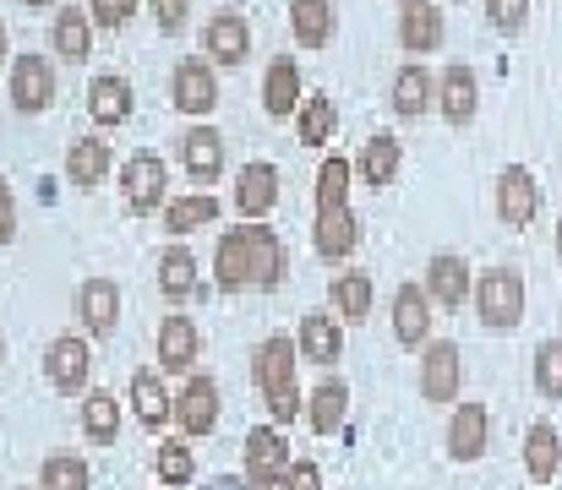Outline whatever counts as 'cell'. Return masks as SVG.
I'll list each match as a JSON object with an SVG mask.
<instances>
[{"label": "cell", "mask_w": 562, "mask_h": 490, "mask_svg": "<svg viewBox=\"0 0 562 490\" xmlns=\"http://www.w3.org/2000/svg\"><path fill=\"white\" fill-rule=\"evenodd\" d=\"M284 267H290L284 240L268 224L224 229L218 246H213V278H218L224 295H235V289H279Z\"/></svg>", "instance_id": "6da1fadb"}, {"label": "cell", "mask_w": 562, "mask_h": 490, "mask_svg": "<svg viewBox=\"0 0 562 490\" xmlns=\"http://www.w3.org/2000/svg\"><path fill=\"white\" fill-rule=\"evenodd\" d=\"M290 442H284V431L279 425H257V431H246V442H240V469H246V486L251 490H279V480L290 475Z\"/></svg>", "instance_id": "7a4b0ae2"}, {"label": "cell", "mask_w": 562, "mask_h": 490, "mask_svg": "<svg viewBox=\"0 0 562 490\" xmlns=\"http://www.w3.org/2000/svg\"><path fill=\"white\" fill-rule=\"evenodd\" d=\"M475 311L486 327H519L525 322V273L514 267H486L481 284H475Z\"/></svg>", "instance_id": "3957f363"}, {"label": "cell", "mask_w": 562, "mask_h": 490, "mask_svg": "<svg viewBox=\"0 0 562 490\" xmlns=\"http://www.w3.org/2000/svg\"><path fill=\"white\" fill-rule=\"evenodd\" d=\"M121 202H126V213H159L165 202H170V169L159 153H132V159L121 163Z\"/></svg>", "instance_id": "277c9868"}, {"label": "cell", "mask_w": 562, "mask_h": 490, "mask_svg": "<svg viewBox=\"0 0 562 490\" xmlns=\"http://www.w3.org/2000/svg\"><path fill=\"white\" fill-rule=\"evenodd\" d=\"M295 365H301V349H295L284 332H273V338H262V343L251 349V387L262 392V403L295 387Z\"/></svg>", "instance_id": "5b68a950"}, {"label": "cell", "mask_w": 562, "mask_h": 490, "mask_svg": "<svg viewBox=\"0 0 562 490\" xmlns=\"http://www.w3.org/2000/svg\"><path fill=\"white\" fill-rule=\"evenodd\" d=\"M459 392H464V354H459V343H448V338L426 343V354H420V398L426 403H459Z\"/></svg>", "instance_id": "8992f818"}, {"label": "cell", "mask_w": 562, "mask_h": 490, "mask_svg": "<svg viewBox=\"0 0 562 490\" xmlns=\"http://www.w3.org/2000/svg\"><path fill=\"white\" fill-rule=\"evenodd\" d=\"M88 371H93V349H88V338L60 332V338L44 349V376H49V387H55L60 398L82 392V387H88Z\"/></svg>", "instance_id": "52a82bcc"}, {"label": "cell", "mask_w": 562, "mask_h": 490, "mask_svg": "<svg viewBox=\"0 0 562 490\" xmlns=\"http://www.w3.org/2000/svg\"><path fill=\"white\" fill-rule=\"evenodd\" d=\"M49 99H55V71H49V60L33 55V49L16 55V60H11V104H16L22 115H44Z\"/></svg>", "instance_id": "ba28073f"}, {"label": "cell", "mask_w": 562, "mask_h": 490, "mask_svg": "<svg viewBox=\"0 0 562 490\" xmlns=\"http://www.w3.org/2000/svg\"><path fill=\"white\" fill-rule=\"evenodd\" d=\"M536 213H541V185H536V174H530L525 163H508V169L497 174V218H503L508 229H525Z\"/></svg>", "instance_id": "9c48e42d"}, {"label": "cell", "mask_w": 562, "mask_h": 490, "mask_svg": "<svg viewBox=\"0 0 562 490\" xmlns=\"http://www.w3.org/2000/svg\"><path fill=\"white\" fill-rule=\"evenodd\" d=\"M170 99H176L181 115H213V104H218V77H213V66H207L202 55H187V60L176 66Z\"/></svg>", "instance_id": "30bf717a"}, {"label": "cell", "mask_w": 562, "mask_h": 490, "mask_svg": "<svg viewBox=\"0 0 562 490\" xmlns=\"http://www.w3.org/2000/svg\"><path fill=\"white\" fill-rule=\"evenodd\" d=\"M486 436H492L486 403H453V420H448V458H453V464L486 458Z\"/></svg>", "instance_id": "8fae6325"}, {"label": "cell", "mask_w": 562, "mask_h": 490, "mask_svg": "<svg viewBox=\"0 0 562 490\" xmlns=\"http://www.w3.org/2000/svg\"><path fill=\"white\" fill-rule=\"evenodd\" d=\"M176 425L187 436H207L218 425V381L213 376H196V371L187 376V387L176 398Z\"/></svg>", "instance_id": "7c38bea8"}, {"label": "cell", "mask_w": 562, "mask_h": 490, "mask_svg": "<svg viewBox=\"0 0 562 490\" xmlns=\"http://www.w3.org/2000/svg\"><path fill=\"white\" fill-rule=\"evenodd\" d=\"M273 202H279V169L268 159L246 163V169L235 174V207H240V218L262 224V218L273 213Z\"/></svg>", "instance_id": "4fadbf2b"}, {"label": "cell", "mask_w": 562, "mask_h": 490, "mask_svg": "<svg viewBox=\"0 0 562 490\" xmlns=\"http://www.w3.org/2000/svg\"><path fill=\"white\" fill-rule=\"evenodd\" d=\"M202 49H207V60H218V66H240L246 49H251V22H246L240 11H218V16L202 27Z\"/></svg>", "instance_id": "5bb4252c"}, {"label": "cell", "mask_w": 562, "mask_h": 490, "mask_svg": "<svg viewBox=\"0 0 562 490\" xmlns=\"http://www.w3.org/2000/svg\"><path fill=\"white\" fill-rule=\"evenodd\" d=\"M312 246H317V257H323V262H339V257H350V251L361 246V218L350 213V202H345V207H323V213H317Z\"/></svg>", "instance_id": "9a60e30c"}, {"label": "cell", "mask_w": 562, "mask_h": 490, "mask_svg": "<svg viewBox=\"0 0 562 490\" xmlns=\"http://www.w3.org/2000/svg\"><path fill=\"white\" fill-rule=\"evenodd\" d=\"M420 289L431 295V306L459 311V306H464V295H470V267H464V257L437 251V257L426 262V284H420Z\"/></svg>", "instance_id": "2e32d148"}, {"label": "cell", "mask_w": 562, "mask_h": 490, "mask_svg": "<svg viewBox=\"0 0 562 490\" xmlns=\"http://www.w3.org/2000/svg\"><path fill=\"white\" fill-rule=\"evenodd\" d=\"M431 332V295L420 284H398L393 289V338L404 349H420Z\"/></svg>", "instance_id": "e0dca14e"}, {"label": "cell", "mask_w": 562, "mask_h": 490, "mask_svg": "<svg viewBox=\"0 0 562 490\" xmlns=\"http://www.w3.org/2000/svg\"><path fill=\"white\" fill-rule=\"evenodd\" d=\"M202 360V332L191 317H165L159 322V371H181L191 376V365Z\"/></svg>", "instance_id": "ac0fdd59"}, {"label": "cell", "mask_w": 562, "mask_h": 490, "mask_svg": "<svg viewBox=\"0 0 562 490\" xmlns=\"http://www.w3.org/2000/svg\"><path fill=\"white\" fill-rule=\"evenodd\" d=\"M295 349H301L312 365H334V360L345 354V322H339L334 311H323V306L306 311V317H301V343H295Z\"/></svg>", "instance_id": "d6986e66"}, {"label": "cell", "mask_w": 562, "mask_h": 490, "mask_svg": "<svg viewBox=\"0 0 562 490\" xmlns=\"http://www.w3.org/2000/svg\"><path fill=\"white\" fill-rule=\"evenodd\" d=\"M77 311H82V327L93 338H110L115 322H121V289H115V278H88L77 289Z\"/></svg>", "instance_id": "ffe728a7"}, {"label": "cell", "mask_w": 562, "mask_h": 490, "mask_svg": "<svg viewBox=\"0 0 562 490\" xmlns=\"http://www.w3.org/2000/svg\"><path fill=\"white\" fill-rule=\"evenodd\" d=\"M181 163H187V174L196 185H213L224 174V137L213 126H191L181 137Z\"/></svg>", "instance_id": "44dd1931"}, {"label": "cell", "mask_w": 562, "mask_h": 490, "mask_svg": "<svg viewBox=\"0 0 562 490\" xmlns=\"http://www.w3.org/2000/svg\"><path fill=\"white\" fill-rule=\"evenodd\" d=\"M132 409H137V420H143L148 431H165V425L176 420V398L165 392V381H159L154 365H143V371L132 376Z\"/></svg>", "instance_id": "7402d4cb"}, {"label": "cell", "mask_w": 562, "mask_h": 490, "mask_svg": "<svg viewBox=\"0 0 562 490\" xmlns=\"http://www.w3.org/2000/svg\"><path fill=\"white\" fill-rule=\"evenodd\" d=\"M372 300H376L372 273H339V278L328 284V311H334L339 322H367V317H372Z\"/></svg>", "instance_id": "603a6c76"}, {"label": "cell", "mask_w": 562, "mask_h": 490, "mask_svg": "<svg viewBox=\"0 0 562 490\" xmlns=\"http://www.w3.org/2000/svg\"><path fill=\"white\" fill-rule=\"evenodd\" d=\"M431 104H437V77H431L420 60L398 66V77H393V110H398L404 121H415V115H426Z\"/></svg>", "instance_id": "cb8c5ba5"}, {"label": "cell", "mask_w": 562, "mask_h": 490, "mask_svg": "<svg viewBox=\"0 0 562 490\" xmlns=\"http://www.w3.org/2000/svg\"><path fill=\"white\" fill-rule=\"evenodd\" d=\"M475 99H481V93H475V71H470L464 60H453V66L437 77V110H442L453 126H464V121L475 115Z\"/></svg>", "instance_id": "d4e9b609"}, {"label": "cell", "mask_w": 562, "mask_h": 490, "mask_svg": "<svg viewBox=\"0 0 562 490\" xmlns=\"http://www.w3.org/2000/svg\"><path fill=\"white\" fill-rule=\"evenodd\" d=\"M558 469H562V436H558V425H552V420H536V425L525 431V475L547 486Z\"/></svg>", "instance_id": "484cf974"}, {"label": "cell", "mask_w": 562, "mask_h": 490, "mask_svg": "<svg viewBox=\"0 0 562 490\" xmlns=\"http://www.w3.org/2000/svg\"><path fill=\"white\" fill-rule=\"evenodd\" d=\"M442 33H448V22H442V11L426 0V5H409L404 16H398V44L409 49V55H431L437 44H442Z\"/></svg>", "instance_id": "4316f807"}, {"label": "cell", "mask_w": 562, "mask_h": 490, "mask_svg": "<svg viewBox=\"0 0 562 490\" xmlns=\"http://www.w3.org/2000/svg\"><path fill=\"white\" fill-rule=\"evenodd\" d=\"M49 38H55V55L77 66V60H88V55H93V16H88V11H77V5H66V11H55Z\"/></svg>", "instance_id": "83f0119b"}, {"label": "cell", "mask_w": 562, "mask_h": 490, "mask_svg": "<svg viewBox=\"0 0 562 490\" xmlns=\"http://www.w3.org/2000/svg\"><path fill=\"white\" fill-rule=\"evenodd\" d=\"M262 104H268V115H290V110H301V66L290 60V55H273V66H268V77H262Z\"/></svg>", "instance_id": "f1b7e54d"}, {"label": "cell", "mask_w": 562, "mask_h": 490, "mask_svg": "<svg viewBox=\"0 0 562 490\" xmlns=\"http://www.w3.org/2000/svg\"><path fill=\"white\" fill-rule=\"evenodd\" d=\"M88 110H93L99 126H121V121L132 115V82L115 77V71L93 77V82H88Z\"/></svg>", "instance_id": "f546056e"}, {"label": "cell", "mask_w": 562, "mask_h": 490, "mask_svg": "<svg viewBox=\"0 0 562 490\" xmlns=\"http://www.w3.org/2000/svg\"><path fill=\"white\" fill-rule=\"evenodd\" d=\"M345 414H350V387H345L339 376L317 381V392L306 398V420H312V431H317V436H334V431L345 425Z\"/></svg>", "instance_id": "4dcf8cb0"}, {"label": "cell", "mask_w": 562, "mask_h": 490, "mask_svg": "<svg viewBox=\"0 0 562 490\" xmlns=\"http://www.w3.org/2000/svg\"><path fill=\"white\" fill-rule=\"evenodd\" d=\"M398 163H404V143H398L393 132H376V137H367V143H361V159H356V169H361V180H367V185H393Z\"/></svg>", "instance_id": "1f68e13d"}, {"label": "cell", "mask_w": 562, "mask_h": 490, "mask_svg": "<svg viewBox=\"0 0 562 490\" xmlns=\"http://www.w3.org/2000/svg\"><path fill=\"white\" fill-rule=\"evenodd\" d=\"M110 163H115V153H110V143L104 137H77L71 148H66V174H71V185H99L104 174H110Z\"/></svg>", "instance_id": "d6a6232c"}, {"label": "cell", "mask_w": 562, "mask_h": 490, "mask_svg": "<svg viewBox=\"0 0 562 490\" xmlns=\"http://www.w3.org/2000/svg\"><path fill=\"white\" fill-rule=\"evenodd\" d=\"M290 27L301 49H323L334 38V0H290Z\"/></svg>", "instance_id": "836d02e7"}, {"label": "cell", "mask_w": 562, "mask_h": 490, "mask_svg": "<svg viewBox=\"0 0 562 490\" xmlns=\"http://www.w3.org/2000/svg\"><path fill=\"white\" fill-rule=\"evenodd\" d=\"M82 431H88V442L115 447V436H121V403H115V392H104V387L82 392Z\"/></svg>", "instance_id": "e575fe53"}, {"label": "cell", "mask_w": 562, "mask_h": 490, "mask_svg": "<svg viewBox=\"0 0 562 490\" xmlns=\"http://www.w3.org/2000/svg\"><path fill=\"white\" fill-rule=\"evenodd\" d=\"M159 295L170 300V306H181L196 295V257H191L187 246H170L165 257H159Z\"/></svg>", "instance_id": "d590c367"}, {"label": "cell", "mask_w": 562, "mask_h": 490, "mask_svg": "<svg viewBox=\"0 0 562 490\" xmlns=\"http://www.w3.org/2000/svg\"><path fill=\"white\" fill-rule=\"evenodd\" d=\"M334 121H339L334 99H328V93H306L301 110H295V137H301L306 148H323V143L334 137Z\"/></svg>", "instance_id": "8d00e7d4"}, {"label": "cell", "mask_w": 562, "mask_h": 490, "mask_svg": "<svg viewBox=\"0 0 562 490\" xmlns=\"http://www.w3.org/2000/svg\"><path fill=\"white\" fill-rule=\"evenodd\" d=\"M213 218H218V196H207V191H191V196H170L165 202V229L170 235H191V229H202Z\"/></svg>", "instance_id": "74e56055"}, {"label": "cell", "mask_w": 562, "mask_h": 490, "mask_svg": "<svg viewBox=\"0 0 562 490\" xmlns=\"http://www.w3.org/2000/svg\"><path fill=\"white\" fill-rule=\"evenodd\" d=\"M38 490H93V475L77 453H49L38 469Z\"/></svg>", "instance_id": "f35d334b"}, {"label": "cell", "mask_w": 562, "mask_h": 490, "mask_svg": "<svg viewBox=\"0 0 562 490\" xmlns=\"http://www.w3.org/2000/svg\"><path fill=\"white\" fill-rule=\"evenodd\" d=\"M350 174H356V163L345 159V153H328L323 159V169H317V213L350 202Z\"/></svg>", "instance_id": "ab89813d"}, {"label": "cell", "mask_w": 562, "mask_h": 490, "mask_svg": "<svg viewBox=\"0 0 562 490\" xmlns=\"http://www.w3.org/2000/svg\"><path fill=\"white\" fill-rule=\"evenodd\" d=\"M196 464H191V442L187 436H165L159 442V480L165 486H191Z\"/></svg>", "instance_id": "60d3db41"}, {"label": "cell", "mask_w": 562, "mask_h": 490, "mask_svg": "<svg viewBox=\"0 0 562 490\" xmlns=\"http://www.w3.org/2000/svg\"><path fill=\"white\" fill-rule=\"evenodd\" d=\"M536 392L562 403V338H547L536 349Z\"/></svg>", "instance_id": "b9f144b4"}, {"label": "cell", "mask_w": 562, "mask_h": 490, "mask_svg": "<svg viewBox=\"0 0 562 490\" xmlns=\"http://www.w3.org/2000/svg\"><path fill=\"white\" fill-rule=\"evenodd\" d=\"M486 16L497 33H519L525 16H530V0H486Z\"/></svg>", "instance_id": "7bdbcfd3"}, {"label": "cell", "mask_w": 562, "mask_h": 490, "mask_svg": "<svg viewBox=\"0 0 562 490\" xmlns=\"http://www.w3.org/2000/svg\"><path fill=\"white\" fill-rule=\"evenodd\" d=\"M132 11H137V0H88V16L99 27H121V22H132Z\"/></svg>", "instance_id": "ee69618b"}, {"label": "cell", "mask_w": 562, "mask_h": 490, "mask_svg": "<svg viewBox=\"0 0 562 490\" xmlns=\"http://www.w3.org/2000/svg\"><path fill=\"white\" fill-rule=\"evenodd\" d=\"M279 490H323V469H317L312 458H295L290 475L279 480Z\"/></svg>", "instance_id": "f6af8a7d"}, {"label": "cell", "mask_w": 562, "mask_h": 490, "mask_svg": "<svg viewBox=\"0 0 562 490\" xmlns=\"http://www.w3.org/2000/svg\"><path fill=\"white\" fill-rule=\"evenodd\" d=\"M306 409V398H301V387H290V392H279V398H268V414H273V425H290L295 414Z\"/></svg>", "instance_id": "bcb514c9"}, {"label": "cell", "mask_w": 562, "mask_h": 490, "mask_svg": "<svg viewBox=\"0 0 562 490\" xmlns=\"http://www.w3.org/2000/svg\"><path fill=\"white\" fill-rule=\"evenodd\" d=\"M187 11H191V0H154V16H159L165 33H181L187 27Z\"/></svg>", "instance_id": "7dc6e473"}, {"label": "cell", "mask_w": 562, "mask_h": 490, "mask_svg": "<svg viewBox=\"0 0 562 490\" xmlns=\"http://www.w3.org/2000/svg\"><path fill=\"white\" fill-rule=\"evenodd\" d=\"M16 235V196H11V185L0 180V246Z\"/></svg>", "instance_id": "c3c4849f"}, {"label": "cell", "mask_w": 562, "mask_h": 490, "mask_svg": "<svg viewBox=\"0 0 562 490\" xmlns=\"http://www.w3.org/2000/svg\"><path fill=\"white\" fill-rule=\"evenodd\" d=\"M202 490H251V486H246V480H207Z\"/></svg>", "instance_id": "681fc988"}, {"label": "cell", "mask_w": 562, "mask_h": 490, "mask_svg": "<svg viewBox=\"0 0 562 490\" xmlns=\"http://www.w3.org/2000/svg\"><path fill=\"white\" fill-rule=\"evenodd\" d=\"M0 60H5V22H0Z\"/></svg>", "instance_id": "f907efd6"}, {"label": "cell", "mask_w": 562, "mask_h": 490, "mask_svg": "<svg viewBox=\"0 0 562 490\" xmlns=\"http://www.w3.org/2000/svg\"><path fill=\"white\" fill-rule=\"evenodd\" d=\"M398 5H404V11H409V5H426V0H398Z\"/></svg>", "instance_id": "816d5d0a"}, {"label": "cell", "mask_w": 562, "mask_h": 490, "mask_svg": "<svg viewBox=\"0 0 562 490\" xmlns=\"http://www.w3.org/2000/svg\"><path fill=\"white\" fill-rule=\"evenodd\" d=\"M558 257H562V218H558Z\"/></svg>", "instance_id": "f5cc1de1"}, {"label": "cell", "mask_w": 562, "mask_h": 490, "mask_svg": "<svg viewBox=\"0 0 562 490\" xmlns=\"http://www.w3.org/2000/svg\"><path fill=\"white\" fill-rule=\"evenodd\" d=\"M27 5H49V0H27Z\"/></svg>", "instance_id": "db71d44e"}]
</instances>
